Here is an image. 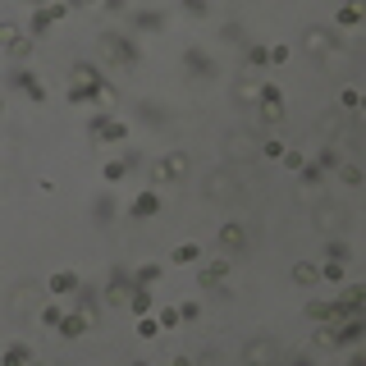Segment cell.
<instances>
[{
    "label": "cell",
    "mask_w": 366,
    "mask_h": 366,
    "mask_svg": "<svg viewBox=\"0 0 366 366\" xmlns=\"http://www.w3.org/2000/svg\"><path fill=\"white\" fill-rule=\"evenodd\" d=\"M97 46H101V56L115 60V65H138V46H133V37H124V33H101Z\"/></svg>",
    "instance_id": "1"
},
{
    "label": "cell",
    "mask_w": 366,
    "mask_h": 366,
    "mask_svg": "<svg viewBox=\"0 0 366 366\" xmlns=\"http://www.w3.org/2000/svg\"><path fill=\"white\" fill-rule=\"evenodd\" d=\"M183 174H188V156H183V151H165V156H160V160L151 165V183H156V188L178 183Z\"/></svg>",
    "instance_id": "2"
},
{
    "label": "cell",
    "mask_w": 366,
    "mask_h": 366,
    "mask_svg": "<svg viewBox=\"0 0 366 366\" xmlns=\"http://www.w3.org/2000/svg\"><path fill=\"white\" fill-rule=\"evenodd\" d=\"M88 133H92V142H124L128 138V124L110 119V110H101V115H92Z\"/></svg>",
    "instance_id": "3"
},
{
    "label": "cell",
    "mask_w": 366,
    "mask_h": 366,
    "mask_svg": "<svg viewBox=\"0 0 366 366\" xmlns=\"http://www.w3.org/2000/svg\"><path fill=\"white\" fill-rule=\"evenodd\" d=\"M302 46H307L311 56H330V51L339 56V51H344V42H339V37H334L330 28H321V23H311L307 33H302Z\"/></svg>",
    "instance_id": "4"
},
{
    "label": "cell",
    "mask_w": 366,
    "mask_h": 366,
    "mask_svg": "<svg viewBox=\"0 0 366 366\" xmlns=\"http://www.w3.org/2000/svg\"><path fill=\"white\" fill-rule=\"evenodd\" d=\"M133 289H138V279L128 275V270L115 266V270H110V284H106V302H110V307H128Z\"/></svg>",
    "instance_id": "5"
},
{
    "label": "cell",
    "mask_w": 366,
    "mask_h": 366,
    "mask_svg": "<svg viewBox=\"0 0 366 366\" xmlns=\"http://www.w3.org/2000/svg\"><path fill=\"white\" fill-rule=\"evenodd\" d=\"M0 42H5V51H10L14 60H28L37 51V37L33 33H19L14 23H5V28H0Z\"/></svg>",
    "instance_id": "6"
},
{
    "label": "cell",
    "mask_w": 366,
    "mask_h": 366,
    "mask_svg": "<svg viewBox=\"0 0 366 366\" xmlns=\"http://www.w3.org/2000/svg\"><path fill=\"white\" fill-rule=\"evenodd\" d=\"M215 243H220L224 252H247V243H252V233H247V224H238V220H224L220 229H215Z\"/></svg>",
    "instance_id": "7"
},
{
    "label": "cell",
    "mask_w": 366,
    "mask_h": 366,
    "mask_svg": "<svg viewBox=\"0 0 366 366\" xmlns=\"http://www.w3.org/2000/svg\"><path fill=\"white\" fill-rule=\"evenodd\" d=\"M307 316H311V321H321V325H334V321H348V307L339 298H330V302H325V298H311L307 302Z\"/></svg>",
    "instance_id": "8"
},
{
    "label": "cell",
    "mask_w": 366,
    "mask_h": 366,
    "mask_svg": "<svg viewBox=\"0 0 366 366\" xmlns=\"http://www.w3.org/2000/svg\"><path fill=\"white\" fill-rule=\"evenodd\" d=\"M224 279H229V256H211V261H201V270H197L201 289H220Z\"/></svg>",
    "instance_id": "9"
},
{
    "label": "cell",
    "mask_w": 366,
    "mask_h": 366,
    "mask_svg": "<svg viewBox=\"0 0 366 366\" xmlns=\"http://www.w3.org/2000/svg\"><path fill=\"white\" fill-rule=\"evenodd\" d=\"M10 83H14V88L23 92V97H33L37 106H42V101H46V83H42V78H37V74H28V69H14V74H10Z\"/></svg>",
    "instance_id": "10"
},
{
    "label": "cell",
    "mask_w": 366,
    "mask_h": 366,
    "mask_svg": "<svg viewBox=\"0 0 366 366\" xmlns=\"http://www.w3.org/2000/svg\"><path fill=\"white\" fill-rule=\"evenodd\" d=\"M69 14V5H46V10H33V37H46L60 19Z\"/></svg>",
    "instance_id": "11"
},
{
    "label": "cell",
    "mask_w": 366,
    "mask_h": 366,
    "mask_svg": "<svg viewBox=\"0 0 366 366\" xmlns=\"http://www.w3.org/2000/svg\"><path fill=\"white\" fill-rule=\"evenodd\" d=\"M183 69H188L192 78H211V74H215L211 56H206V51H201V46H188V51H183Z\"/></svg>",
    "instance_id": "12"
},
{
    "label": "cell",
    "mask_w": 366,
    "mask_h": 366,
    "mask_svg": "<svg viewBox=\"0 0 366 366\" xmlns=\"http://www.w3.org/2000/svg\"><path fill=\"white\" fill-rule=\"evenodd\" d=\"M233 101H238V106H256V101H261V78L243 74L238 83H233Z\"/></svg>",
    "instance_id": "13"
},
{
    "label": "cell",
    "mask_w": 366,
    "mask_h": 366,
    "mask_svg": "<svg viewBox=\"0 0 366 366\" xmlns=\"http://www.w3.org/2000/svg\"><path fill=\"white\" fill-rule=\"evenodd\" d=\"M156 211H160V197H156V188L138 192V197H133V206H128V215H133V220H151Z\"/></svg>",
    "instance_id": "14"
},
{
    "label": "cell",
    "mask_w": 366,
    "mask_h": 366,
    "mask_svg": "<svg viewBox=\"0 0 366 366\" xmlns=\"http://www.w3.org/2000/svg\"><path fill=\"white\" fill-rule=\"evenodd\" d=\"M362 339H366V321H357V316H348V321L334 330V348L339 344H362Z\"/></svg>",
    "instance_id": "15"
},
{
    "label": "cell",
    "mask_w": 366,
    "mask_h": 366,
    "mask_svg": "<svg viewBox=\"0 0 366 366\" xmlns=\"http://www.w3.org/2000/svg\"><path fill=\"white\" fill-rule=\"evenodd\" d=\"M224 142H229V151H233V156H252V151H261L256 133H247V128H233V133L224 138Z\"/></svg>",
    "instance_id": "16"
},
{
    "label": "cell",
    "mask_w": 366,
    "mask_h": 366,
    "mask_svg": "<svg viewBox=\"0 0 366 366\" xmlns=\"http://www.w3.org/2000/svg\"><path fill=\"white\" fill-rule=\"evenodd\" d=\"M133 28H138V33H165V14H160V10H138Z\"/></svg>",
    "instance_id": "17"
},
{
    "label": "cell",
    "mask_w": 366,
    "mask_h": 366,
    "mask_svg": "<svg viewBox=\"0 0 366 366\" xmlns=\"http://www.w3.org/2000/svg\"><path fill=\"white\" fill-rule=\"evenodd\" d=\"M339 28H357V23L366 19V0H348V5H339Z\"/></svg>",
    "instance_id": "18"
},
{
    "label": "cell",
    "mask_w": 366,
    "mask_h": 366,
    "mask_svg": "<svg viewBox=\"0 0 366 366\" xmlns=\"http://www.w3.org/2000/svg\"><path fill=\"white\" fill-rule=\"evenodd\" d=\"M46 289L56 293V298H65V293H78V289H83V284H78V275H74V270H56V275H51V284H46Z\"/></svg>",
    "instance_id": "19"
},
{
    "label": "cell",
    "mask_w": 366,
    "mask_h": 366,
    "mask_svg": "<svg viewBox=\"0 0 366 366\" xmlns=\"http://www.w3.org/2000/svg\"><path fill=\"white\" fill-rule=\"evenodd\" d=\"M88 330H92V321L83 311H69L65 321H60V334H65V339H78V334H88Z\"/></svg>",
    "instance_id": "20"
},
{
    "label": "cell",
    "mask_w": 366,
    "mask_h": 366,
    "mask_svg": "<svg viewBox=\"0 0 366 366\" xmlns=\"http://www.w3.org/2000/svg\"><path fill=\"white\" fill-rule=\"evenodd\" d=\"M339 302L348 307V316H357V311L366 307V284H348V289H344V298H339Z\"/></svg>",
    "instance_id": "21"
},
{
    "label": "cell",
    "mask_w": 366,
    "mask_h": 366,
    "mask_svg": "<svg viewBox=\"0 0 366 366\" xmlns=\"http://www.w3.org/2000/svg\"><path fill=\"white\" fill-rule=\"evenodd\" d=\"M169 261H174V266H197V261H201V247L197 243H178L174 252H169Z\"/></svg>",
    "instance_id": "22"
},
{
    "label": "cell",
    "mask_w": 366,
    "mask_h": 366,
    "mask_svg": "<svg viewBox=\"0 0 366 366\" xmlns=\"http://www.w3.org/2000/svg\"><path fill=\"white\" fill-rule=\"evenodd\" d=\"M293 284H302V289L321 284V266H311V261H298V266H293Z\"/></svg>",
    "instance_id": "23"
},
{
    "label": "cell",
    "mask_w": 366,
    "mask_h": 366,
    "mask_svg": "<svg viewBox=\"0 0 366 366\" xmlns=\"http://www.w3.org/2000/svg\"><path fill=\"white\" fill-rule=\"evenodd\" d=\"M74 307L83 311V316H88L92 325H97V316H101V311H97V293H92V289H78V293H74Z\"/></svg>",
    "instance_id": "24"
},
{
    "label": "cell",
    "mask_w": 366,
    "mask_h": 366,
    "mask_svg": "<svg viewBox=\"0 0 366 366\" xmlns=\"http://www.w3.org/2000/svg\"><path fill=\"white\" fill-rule=\"evenodd\" d=\"M247 362H256V366H270V362H275V348H270L266 339H256V344H247Z\"/></svg>",
    "instance_id": "25"
},
{
    "label": "cell",
    "mask_w": 366,
    "mask_h": 366,
    "mask_svg": "<svg viewBox=\"0 0 366 366\" xmlns=\"http://www.w3.org/2000/svg\"><path fill=\"white\" fill-rule=\"evenodd\" d=\"M151 293H147L142 289V284H138V289H133V298H128V311H133V316H151Z\"/></svg>",
    "instance_id": "26"
},
{
    "label": "cell",
    "mask_w": 366,
    "mask_h": 366,
    "mask_svg": "<svg viewBox=\"0 0 366 366\" xmlns=\"http://www.w3.org/2000/svg\"><path fill=\"white\" fill-rule=\"evenodd\" d=\"M266 65H270V46L247 42V69H266Z\"/></svg>",
    "instance_id": "27"
},
{
    "label": "cell",
    "mask_w": 366,
    "mask_h": 366,
    "mask_svg": "<svg viewBox=\"0 0 366 366\" xmlns=\"http://www.w3.org/2000/svg\"><path fill=\"white\" fill-rule=\"evenodd\" d=\"M5 366H33V353H28L23 344H10L5 348Z\"/></svg>",
    "instance_id": "28"
},
{
    "label": "cell",
    "mask_w": 366,
    "mask_h": 366,
    "mask_svg": "<svg viewBox=\"0 0 366 366\" xmlns=\"http://www.w3.org/2000/svg\"><path fill=\"white\" fill-rule=\"evenodd\" d=\"M256 106H275V110H284V92L275 88V83H261V101Z\"/></svg>",
    "instance_id": "29"
},
{
    "label": "cell",
    "mask_w": 366,
    "mask_h": 366,
    "mask_svg": "<svg viewBox=\"0 0 366 366\" xmlns=\"http://www.w3.org/2000/svg\"><path fill=\"white\" fill-rule=\"evenodd\" d=\"M124 174H128V165H124V156H119V160H106V165H101V178H106V183H119Z\"/></svg>",
    "instance_id": "30"
},
{
    "label": "cell",
    "mask_w": 366,
    "mask_h": 366,
    "mask_svg": "<svg viewBox=\"0 0 366 366\" xmlns=\"http://www.w3.org/2000/svg\"><path fill=\"white\" fill-rule=\"evenodd\" d=\"M339 178H344L348 188H362V183H366V169H357V165H339Z\"/></svg>",
    "instance_id": "31"
},
{
    "label": "cell",
    "mask_w": 366,
    "mask_h": 366,
    "mask_svg": "<svg viewBox=\"0 0 366 366\" xmlns=\"http://www.w3.org/2000/svg\"><path fill=\"white\" fill-rule=\"evenodd\" d=\"M160 275H165V270H160V266H138V270H133V279H138V284H142V289H151V284H156V279H160Z\"/></svg>",
    "instance_id": "32"
},
{
    "label": "cell",
    "mask_w": 366,
    "mask_h": 366,
    "mask_svg": "<svg viewBox=\"0 0 366 366\" xmlns=\"http://www.w3.org/2000/svg\"><path fill=\"white\" fill-rule=\"evenodd\" d=\"M321 279H325V284H344V261H325Z\"/></svg>",
    "instance_id": "33"
},
{
    "label": "cell",
    "mask_w": 366,
    "mask_h": 366,
    "mask_svg": "<svg viewBox=\"0 0 366 366\" xmlns=\"http://www.w3.org/2000/svg\"><path fill=\"white\" fill-rule=\"evenodd\" d=\"M160 330H165L160 321H151V316H138V339H156Z\"/></svg>",
    "instance_id": "34"
},
{
    "label": "cell",
    "mask_w": 366,
    "mask_h": 366,
    "mask_svg": "<svg viewBox=\"0 0 366 366\" xmlns=\"http://www.w3.org/2000/svg\"><path fill=\"white\" fill-rule=\"evenodd\" d=\"M256 115H261L266 128H279V124H284V110H275V106H256Z\"/></svg>",
    "instance_id": "35"
},
{
    "label": "cell",
    "mask_w": 366,
    "mask_h": 366,
    "mask_svg": "<svg viewBox=\"0 0 366 366\" xmlns=\"http://www.w3.org/2000/svg\"><path fill=\"white\" fill-rule=\"evenodd\" d=\"M284 151H289V147L279 142V138H266V142H261V156H270V160H284Z\"/></svg>",
    "instance_id": "36"
},
{
    "label": "cell",
    "mask_w": 366,
    "mask_h": 366,
    "mask_svg": "<svg viewBox=\"0 0 366 366\" xmlns=\"http://www.w3.org/2000/svg\"><path fill=\"white\" fill-rule=\"evenodd\" d=\"M220 37H224V42H229V46H243V42H247V37H243V28H238V23H224V28H220Z\"/></svg>",
    "instance_id": "37"
},
{
    "label": "cell",
    "mask_w": 366,
    "mask_h": 366,
    "mask_svg": "<svg viewBox=\"0 0 366 366\" xmlns=\"http://www.w3.org/2000/svg\"><path fill=\"white\" fill-rule=\"evenodd\" d=\"M316 165H321V169H339L344 160H339V151H334V147H325V151L316 156Z\"/></svg>",
    "instance_id": "38"
},
{
    "label": "cell",
    "mask_w": 366,
    "mask_h": 366,
    "mask_svg": "<svg viewBox=\"0 0 366 366\" xmlns=\"http://www.w3.org/2000/svg\"><path fill=\"white\" fill-rule=\"evenodd\" d=\"M279 165H284V169H298V174H302V169H307V160H302V151H293V147H289V151H284V160H279Z\"/></svg>",
    "instance_id": "39"
},
{
    "label": "cell",
    "mask_w": 366,
    "mask_h": 366,
    "mask_svg": "<svg viewBox=\"0 0 366 366\" xmlns=\"http://www.w3.org/2000/svg\"><path fill=\"white\" fill-rule=\"evenodd\" d=\"M92 211H97V220H101V224H106V220L115 215V201H110V197H97V206H92Z\"/></svg>",
    "instance_id": "40"
},
{
    "label": "cell",
    "mask_w": 366,
    "mask_h": 366,
    "mask_svg": "<svg viewBox=\"0 0 366 366\" xmlns=\"http://www.w3.org/2000/svg\"><path fill=\"white\" fill-rule=\"evenodd\" d=\"M65 316H69V311H60V307H46V311H42V325H56V330H60V321H65Z\"/></svg>",
    "instance_id": "41"
},
{
    "label": "cell",
    "mask_w": 366,
    "mask_h": 366,
    "mask_svg": "<svg viewBox=\"0 0 366 366\" xmlns=\"http://www.w3.org/2000/svg\"><path fill=\"white\" fill-rule=\"evenodd\" d=\"M330 261H344V266H348V261H353V252H348V243H330Z\"/></svg>",
    "instance_id": "42"
},
{
    "label": "cell",
    "mask_w": 366,
    "mask_h": 366,
    "mask_svg": "<svg viewBox=\"0 0 366 366\" xmlns=\"http://www.w3.org/2000/svg\"><path fill=\"white\" fill-rule=\"evenodd\" d=\"M321 174H325L321 165H307V169H302V183H307V188H316V183H321Z\"/></svg>",
    "instance_id": "43"
},
{
    "label": "cell",
    "mask_w": 366,
    "mask_h": 366,
    "mask_svg": "<svg viewBox=\"0 0 366 366\" xmlns=\"http://www.w3.org/2000/svg\"><path fill=\"white\" fill-rule=\"evenodd\" d=\"M339 101H344L348 110H357V106H362V92H353V88H344V92H339Z\"/></svg>",
    "instance_id": "44"
},
{
    "label": "cell",
    "mask_w": 366,
    "mask_h": 366,
    "mask_svg": "<svg viewBox=\"0 0 366 366\" xmlns=\"http://www.w3.org/2000/svg\"><path fill=\"white\" fill-rule=\"evenodd\" d=\"M178 321H183V316H178V307H165V311H160V325H165V330H174Z\"/></svg>",
    "instance_id": "45"
},
{
    "label": "cell",
    "mask_w": 366,
    "mask_h": 366,
    "mask_svg": "<svg viewBox=\"0 0 366 366\" xmlns=\"http://www.w3.org/2000/svg\"><path fill=\"white\" fill-rule=\"evenodd\" d=\"M270 65H289V46H284V42L270 46Z\"/></svg>",
    "instance_id": "46"
},
{
    "label": "cell",
    "mask_w": 366,
    "mask_h": 366,
    "mask_svg": "<svg viewBox=\"0 0 366 366\" xmlns=\"http://www.w3.org/2000/svg\"><path fill=\"white\" fill-rule=\"evenodd\" d=\"M183 10H188V14H192V19H201V14L211 10V5H206V0H183Z\"/></svg>",
    "instance_id": "47"
},
{
    "label": "cell",
    "mask_w": 366,
    "mask_h": 366,
    "mask_svg": "<svg viewBox=\"0 0 366 366\" xmlns=\"http://www.w3.org/2000/svg\"><path fill=\"white\" fill-rule=\"evenodd\" d=\"M206 192L215 197V192H233V188H229V178H224V174H211V188H206Z\"/></svg>",
    "instance_id": "48"
},
{
    "label": "cell",
    "mask_w": 366,
    "mask_h": 366,
    "mask_svg": "<svg viewBox=\"0 0 366 366\" xmlns=\"http://www.w3.org/2000/svg\"><path fill=\"white\" fill-rule=\"evenodd\" d=\"M178 316H183V321H197V316H201V302H183V307H178Z\"/></svg>",
    "instance_id": "49"
},
{
    "label": "cell",
    "mask_w": 366,
    "mask_h": 366,
    "mask_svg": "<svg viewBox=\"0 0 366 366\" xmlns=\"http://www.w3.org/2000/svg\"><path fill=\"white\" fill-rule=\"evenodd\" d=\"M316 348H334V330L325 325V330H316Z\"/></svg>",
    "instance_id": "50"
},
{
    "label": "cell",
    "mask_w": 366,
    "mask_h": 366,
    "mask_svg": "<svg viewBox=\"0 0 366 366\" xmlns=\"http://www.w3.org/2000/svg\"><path fill=\"white\" fill-rule=\"evenodd\" d=\"M124 165H128V169H142V151H124Z\"/></svg>",
    "instance_id": "51"
},
{
    "label": "cell",
    "mask_w": 366,
    "mask_h": 366,
    "mask_svg": "<svg viewBox=\"0 0 366 366\" xmlns=\"http://www.w3.org/2000/svg\"><path fill=\"white\" fill-rule=\"evenodd\" d=\"M142 124H160V110H156V106H142Z\"/></svg>",
    "instance_id": "52"
},
{
    "label": "cell",
    "mask_w": 366,
    "mask_h": 366,
    "mask_svg": "<svg viewBox=\"0 0 366 366\" xmlns=\"http://www.w3.org/2000/svg\"><path fill=\"white\" fill-rule=\"evenodd\" d=\"M124 5H128V0H106V10H124Z\"/></svg>",
    "instance_id": "53"
},
{
    "label": "cell",
    "mask_w": 366,
    "mask_h": 366,
    "mask_svg": "<svg viewBox=\"0 0 366 366\" xmlns=\"http://www.w3.org/2000/svg\"><path fill=\"white\" fill-rule=\"evenodd\" d=\"M28 5H33V10H46V5H51V0H28Z\"/></svg>",
    "instance_id": "54"
},
{
    "label": "cell",
    "mask_w": 366,
    "mask_h": 366,
    "mask_svg": "<svg viewBox=\"0 0 366 366\" xmlns=\"http://www.w3.org/2000/svg\"><path fill=\"white\" fill-rule=\"evenodd\" d=\"M174 366H197V362H188V357H178V362H174Z\"/></svg>",
    "instance_id": "55"
},
{
    "label": "cell",
    "mask_w": 366,
    "mask_h": 366,
    "mask_svg": "<svg viewBox=\"0 0 366 366\" xmlns=\"http://www.w3.org/2000/svg\"><path fill=\"white\" fill-rule=\"evenodd\" d=\"M293 366H311V362H307V357H298V362H293Z\"/></svg>",
    "instance_id": "56"
},
{
    "label": "cell",
    "mask_w": 366,
    "mask_h": 366,
    "mask_svg": "<svg viewBox=\"0 0 366 366\" xmlns=\"http://www.w3.org/2000/svg\"><path fill=\"white\" fill-rule=\"evenodd\" d=\"M353 366H366V353H362V357H357V362H353Z\"/></svg>",
    "instance_id": "57"
},
{
    "label": "cell",
    "mask_w": 366,
    "mask_h": 366,
    "mask_svg": "<svg viewBox=\"0 0 366 366\" xmlns=\"http://www.w3.org/2000/svg\"><path fill=\"white\" fill-rule=\"evenodd\" d=\"M83 5H106V0H83Z\"/></svg>",
    "instance_id": "58"
},
{
    "label": "cell",
    "mask_w": 366,
    "mask_h": 366,
    "mask_svg": "<svg viewBox=\"0 0 366 366\" xmlns=\"http://www.w3.org/2000/svg\"><path fill=\"white\" fill-rule=\"evenodd\" d=\"M357 110H366V97H362V106H357Z\"/></svg>",
    "instance_id": "59"
},
{
    "label": "cell",
    "mask_w": 366,
    "mask_h": 366,
    "mask_svg": "<svg viewBox=\"0 0 366 366\" xmlns=\"http://www.w3.org/2000/svg\"><path fill=\"white\" fill-rule=\"evenodd\" d=\"M128 366H147V362H128Z\"/></svg>",
    "instance_id": "60"
},
{
    "label": "cell",
    "mask_w": 366,
    "mask_h": 366,
    "mask_svg": "<svg viewBox=\"0 0 366 366\" xmlns=\"http://www.w3.org/2000/svg\"><path fill=\"white\" fill-rule=\"evenodd\" d=\"M69 5H83V0H69Z\"/></svg>",
    "instance_id": "61"
},
{
    "label": "cell",
    "mask_w": 366,
    "mask_h": 366,
    "mask_svg": "<svg viewBox=\"0 0 366 366\" xmlns=\"http://www.w3.org/2000/svg\"><path fill=\"white\" fill-rule=\"evenodd\" d=\"M247 366H256V362H247Z\"/></svg>",
    "instance_id": "62"
},
{
    "label": "cell",
    "mask_w": 366,
    "mask_h": 366,
    "mask_svg": "<svg viewBox=\"0 0 366 366\" xmlns=\"http://www.w3.org/2000/svg\"><path fill=\"white\" fill-rule=\"evenodd\" d=\"M169 366H174V362H169Z\"/></svg>",
    "instance_id": "63"
},
{
    "label": "cell",
    "mask_w": 366,
    "mask_h": 366,
    "mask_svg": "<svg viewBox=\"0 0 366 366\" xmlns=\"http://www.w3.org/2000/svg\"><path fill=\"white\" fill-rule=\"evenodd\" d=\"M33 366H37V362H33Z\"/></svg>",
    "instance_id": "64"
}]
</instances>
